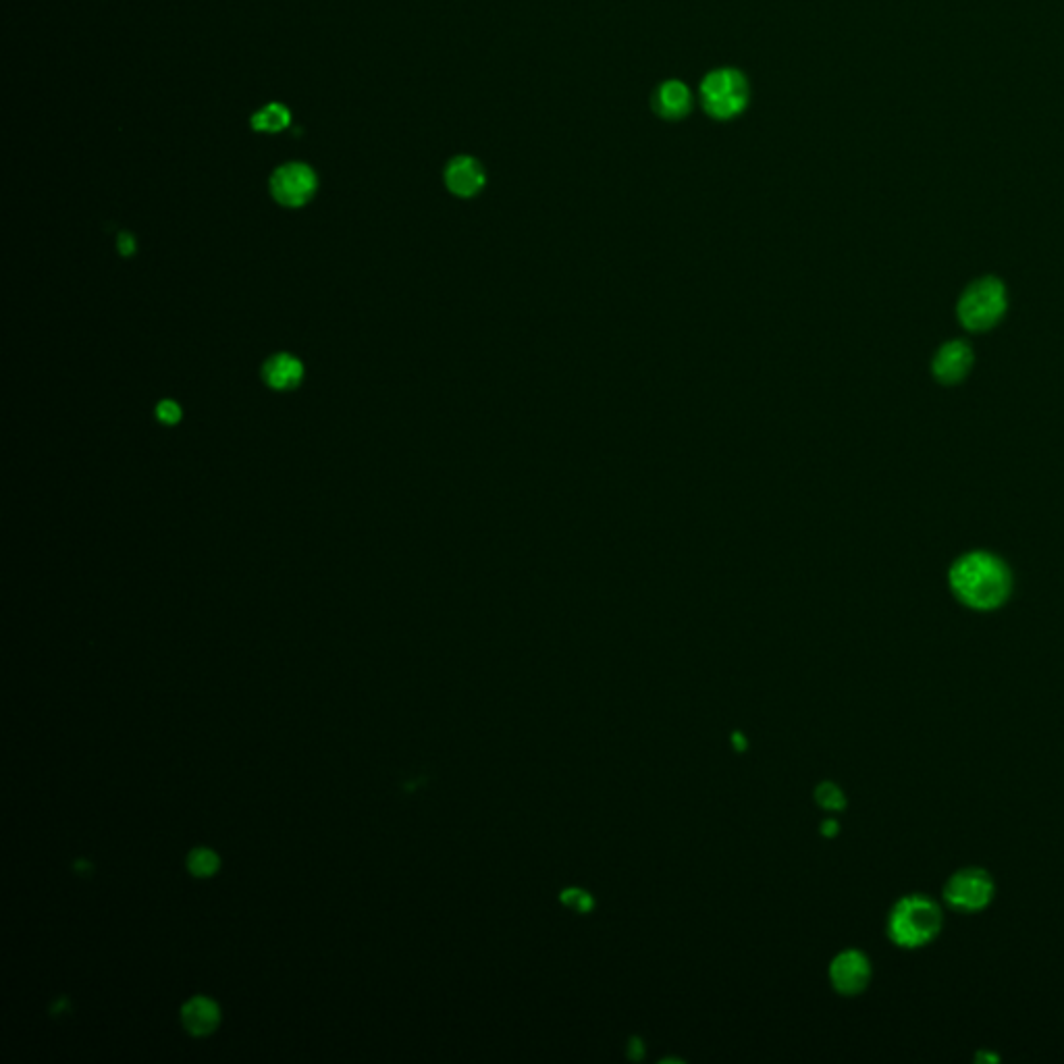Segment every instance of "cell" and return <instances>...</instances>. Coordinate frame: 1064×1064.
I'll use <instances>...</instances> for the list:
<instances>
[{"label": "cell", "mask_w": 1064, "mask_h": 1064, "mask_svg": "<svg viewBox=\"0 0 1064 1064\" xmlns=\"http://www.w3.org/2000/svg\"><path fill=\"white\" fill-rule=\"evenodd\" d=\"M948 582L954 597L975 611L998 609L1013 593L1010 568L988 551L961 555L950 568Z\"/></svg>", "instance_id": "obj_1"}, {"label": "cell", "mask_w": 1064, "mask_h": 1064, "mask_svg": "<svg viewBox=\"0 0 1064 1064\" xmlns=\"http://www.w3.org/2000/svg\"><path fill=\"white\" fill-rule=\"evenodd\" d=\"M942 909L923 894L900 898L888 917V936L900 948H921L942 929Z\"/></svg>", "instance_id": "obj_2"}, {"label": "cell", "mask_w": 1064, "mask_h": 1064, "mask_svg": "<svg viewBox=\"0 0 1064 1064\" xmlns=\"http://www.w3.org/2000/svg\"><path fill=\"white\" fill-rule=\"evenodd\" d=\"M1006 287L998 277H981L973 281L956 304V316L967 331L983 333L994 329L1006 312Z\"/></svg>", "instance_id": "obj_3"}, {"label": "cell", "mask_w": 1064, "mask_h": 1064, "mask_svg": "<svg viewBox=\"0 0 1064 1064\" xmlns=\"http://www.w3.org/2000/svg\"><path fill=\"white\" fill-rule=\"evenodd\" d=\"M751 88L747 77L738 69L722 67L715 69L701 82L703 109L720 121L738 117L749 104Z\"/></svg>", "instance_id": "obj_4"}, {"label": "cell", "mask_w": 1064, "mask_h": 1064, "mask_svg": "<svg viewBox=\"0 0 1064 1064\" xmlns=\"http://www.w3.org/2000/svg\"><path fill=\"white\" fill-rule=\"evenodd\" d=\"M994 880L986 869L967 867L956 871L944 886V900L948 907L961 913H977L988 907L994 898Z\"/></svg>", "instance_id": "obj_5"}, {"label": "cell", "mask_w": 1064, "mask_h": 1064, "mask_svg": "<svg viewBox=\"0 0 1064 1064\" xmlns=\"http://www.w3.org/2000/svg\"><path fill=\"white\" fill-rule=\"evenodd\" d=\"M318 188V179L306 163H287L271 175V194L285 208L308 204Z\"/></svg>", "instance_id": "obj_6"}, {"label": "cell", "mask_w": 1064, "mask_h": 1064, "mask_svg": "<svg viewBox=\"0 0 1064 1064\" xmlns=\"http://www.w3.org/2000/svg\"><path fill=\"white\" fill-rule=\"evenodd\" d=\"M830 981L842 996L861 994L871 981L869 959L859 950L840 952L830 965Z\"/></svg>", "instance_id": "obj_7"}, {"label": "cell", "mask_w": 1064, "mask_h": 1064, "mask_svg": "<svg viewBox=\"0 0 1064 1064\" xmlns=\"http://www.w3.org/2000/svg\"><path fill=\"white\" fill-rule=\"evenodd\" d=\"M973 350L963 339L946 341L931 360V372L934 379L942 385H956L967 379L973 368Z\"/></svg>", "instance_id": "obj_8"}, {"label": "cell", "mask_w": 1064, "mask_h": 1064, "mask_svg": "<svg viewBox=\"0 0 1064 1064\" xmlns=\"http://www.w3.org/2000/svg\"><path fill=\"white\" fill-rule=\"evenodd\" d=\"M445 185L447 190L458 198H472L485 188V169L472 156L451 158L445 167Z\"/></svg>", "instance_id": "obj_9"}, {"label": "cell", "mask_w": 1064, "mask_h": 1064, "mask_svg": "<svg viewBox=\"0 0 1064 1064\" xmlns=\"http://www.w3.org/2000/svg\"><path fill=\"white\" fill-rule=\"evenodd\" d=\"M690 109H693V92L680 79H668L653 92V111L661 119H684Z\"/></svg>", "instance_id": "obj_10"}, {"label": "cell", "mask_w": 1064, "mask_h": 1064, "mask_svg": "<svg viewBox=\"0 0 1064 1064\" xmlns=\"http://www.w3.org/2000/svg\"><path fill=\"white\" fill-rule=\"evenodd\" d=\"M262 377L275 391H291L304 381V364L291 354H275L264 362Z\"/></svg>", "instance_id": "obj_11"}, {"label": "cell", "mask_w": 1064, "mask_h": 1064, "mask_svg": "<svg viewBox=\"0 0 1064 1064\" xmlns=\"http://www.w3.org/2000/svg\"><path fill=\"white\" fill-rule=\"evenodd\" d=\"M183 1025L194 1035H206L219 1025V1006L208 998H194L183 1006Z\"/></svg>", "instance_id": "obj_12"}, {"label": "cell", "mask_w": 1064, "mask_h": 1064, "mask_svg": "<svg viewBox=\"0 0 1064 1064\" xmlns=\"http://www.w3.org/2000/svg\"><path fill=\"white\" fill-rule=\"evenodd\" d=\"M291 121V115H289V109L279 102H271L262 106V109L258 113H254L252 117V129L256 131H264V133H279L283 129H287Z\"/></svg>", "instance_id": "obj_13"}, {"label": "cell", "mask_w": 1064, "mask_h": 1064, "mask_svg": "<svg viewBox=\"0 0 1064 1064\" xmlns=\"http://www.w3.org/2000/svg\"><path fill=\"white\" fill-rule=\"evenodd\" d=\"M815 798H817V803H819L823 809H828V811H840V809H844V805H846L844 792H842L836 784H832V782H823V784H819V788H817V792H815Z\"/></svg>", "instance_id": "obj_14"}, {"label": "cell", "mask_w": 1064, "mask_h": 1064, "mask_svg": "<svg viewBox=\"0 0 1064 1064\" xmlns=\"http://www.w3.org/2000/svg\"><path fill=\"white\" fill-rule=\"evenodd\" d=\"M190 871L198 877H206V875H212L217 871L219 867V857L215 853H210V850L206 848H198L194 850V853L190 855Z\"/></svg>", "instance_id": "obj_15"}, {"label": "cell", "mask_w": 1064, "mask_h": 1064, "mask_svg": "<svg viewBox=\"0 0 1064 1064\" xmlns=\"http://www.w3.org/2000/svg\"><path fill=\"white\" fill-rule=\"evenodd\" d=\"M181 416H183L181 406L177 402H173V399H163V402H158L156 418L161 420L163 424H169V427H173V424H177L181 420Z\"/></svg>", "instance_id": "obj_16"}, {"label": "cell", "mask_w": 1064, "mask_h": 1064, "mask_svg": "<svg viewBox=\"0 0 1064 1064\" xmlns=\"http://www.w3.org/2000/svg\"><path fill=\"white\" fill-rule=\"evenodd\" d=\"M562 902L568 904L570 909L580 911V913L589 911V909L593 907V898H591L589 894H584V892L578 890V888H570V890H566V892L562 894Z\"/></svg>", "instance_id": "obj_17"}, {"label": "cell", "mask_w": 1064, "mask_h": 1064, "mask_svg": "<svg viewBox=\"0 0 1064 1064\" xmlns=\"http://www.w3.org/2000/svg\"><path fill=\"white\" fill-rule=\"evenodd\" d=\"M117 250L121 252V256L136 254V237H133L131 233H121L117 237Z\"/></svg>", "instance_id": "obj_18"}, {"label": "cell", "mask_w": 1064, "mask_h": 1064, "mask_svg": "<svg viewBox=\"0 0 1064 1064\" xmlns=\"http://www.w3.org/2000/svg\"><path fill=\"white\" fill-rule=\"evenodd\" d=\"M821 830L826 832L828 836H834V834L838 832V823H836V821H826V823H823V826H821Z\"/></svg>", "instance_id": "obj_19"}]
</instances>
